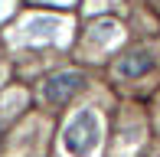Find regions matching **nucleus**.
<instances>
[{
	"label": "nucleus",
	"instance_id": "obj_2",
	"mask_svg": "<svg viewBox=\"0 0 160 157\" xmlns=\"http://www.w3.org/2000/svg\"><path fill=\"white\" fill-rule=\"evenodd\" d=\"M82 85H85V75L82 72H56L46 85H42V95H46L49 105H65Z\"/></svg>",
	"mask_w": 160,
	"mask_h": 157
},
{
	"label": "nucleus",
	"instance_id": "obj_4",
	"mask_svg": "<svg viewBox=\"0 0 160 157\" xmlns=\"http://www.w3.org/2000/svg\"><path fill=\"white\" fill-rule=\"evenodd\" d=\"M0 134H3V121H0Z\"/></svg>",
	"mask_w": 160,
	"mask_h": 157
},
{
	"label": "nucleus",
	"instance_id": "obj_1",
	"mask_svg": "<svg viewBox=\"0 0 160 157\" xmlns=\"http://www.w3.org/2000/svg\"><path fill=\"white\" fill-rule=\"evenodd\" d=\"M98 141H101V124L92 108L78 111L62 131V147L69 157H92L98 151Z\"/></svg>",
	"mask_w": 160,
	"mask_h": 157
},
{
	"label": "nucleus",
	"instance_id": "obj_3",
	"mask_svg": "<svg viewBox=\"0 0 160 157\" xmlns=\"http://www.w3.org/2000/svg\"><path fill=\"white\" fill-rule=\"evenodd\" d=\"M150 69H154V56L150 53H134V56H124V59L118 62V75L121 78H141V75H147Z\"/></svg>",
	"mask_w": 160,
	"mask_h": 157
}]
</instances>
